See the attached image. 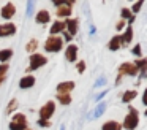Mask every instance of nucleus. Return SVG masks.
Instances as JSON below:
<instances>
[{
    "label": "nucleus",
    "instance_id": "3",
    "mask_svg": "<svg viewBox=\"0 0 147 130\" xmlns=\"http://www.w3.org/2000/svg\"><path fill=\"white\" fill-rule=\"evenodd\" d=\"M46 62H48V59H46L43 54H32L30 56V67L27 68V73L33 71V70L40 68V67L46 65Z\"/></svg>",
    "mask_w": 147,
    "mask_h": 130
},
{
    "label": "nucleus",
    "instance_id": "1",
    "mask_svg": "<svg viewBox=\"0 0 147 130\" xmlns=\"http://www.w3.org/2000/svg\"><path fill=\"white\" fill-rule=\"evenodd\" d=\"M138 124H139V117H138V110L133 106H130V114H128L127 117H125L123 124H122V127H125L127 130H133L138 127Z\"/></svg>",
    "mask_w": 147,
    "mask_h": 130
},
{
    "label": "nucleus",
    "instance_id": "39",
    "mask_svg": "<svg viewBox=\"0 0 147 130\" xmlns=\"http://www.w3.org/2000/svg\"><path fill=\"white\" fill-rule=\"evenodd\" d=\"M146 114H147V110H146Z\"/></svg>",
    "mask_w": 147,
    "mask_h": 130
},
{
    "label": "nucleus",
    "instance_id": "38",
    "mask_svg": "<svg viewBox=\"0 0 147 130\" xmlns=\"http://www.w3.org/2000/svg\"><path fill=\"white\" fill-rule=\"evenodd\" d=\"M60 130H65V127H60Z\"/></svg>",
    "mask_w": 147,
    "mask_h": 130
},
{
    "label": "nucleus",
    "instance_id": "23",
    "mask_svg": "<svg viewBox=\"0 0 147 130\" xmlns=\"http://www.w3.org/2000/svg\"><path fill=\"white\" fill-rule=\"evenodd\" d=\"M134 67H136V68H141L142 71H146V70H147V59L136 60V62H134Z\"/></svg>",
    "mask_w": 147,
    "mask_h": 130
},
{
    "label": "nucleus",
    "instance_id": "32",
    "mask_svg": "<svg viewBox=\"0 0 147 130\" xmlns=\"http://www.w3.org/2000/svg\"><path fill=\"white\" fill-rule=\"evenodd\" d=\"M141 6H142V2H139V3H134L133 5V13H138L141 10Z\"/></svg>",
    "mask_w": 147,
    "mask_h": 130
},
{
    "label": "nucleus",
    "instance_id": "35",
    "mask_svg": "<svg viewBox=\"0 0 147 130\" xmlns=\"http://www.w3.org/2000/svg\"><path fill=\"white\" fill-rule=\"evenodd\" d=\"M63 37H65V40H67V41H71V40H73V37H71L68 32H65V30H63Z\"/></svg>",
    "mask_w": 147,
    "mask_h": 130
},
{
    "label": "nucleus",
    "instance_id": "30",
    "mask_svg": "<svg viewBox=\"0 0 147 130\" xmlns=\"http://www.w3.org/2000/svg\"><path fill=\"white\" fill-rule=\"evenodd\" d=\"M131 52H133L134 56L139 57V56H141V44H136V46H134L133 49H131Z\"/></svg>",
    "mask_w": 147,
    "mask_h": 130
},
{
    "label": "nucleus",
    "instance_id": "28",
    "mask_svg": "<svg viewBox=\"0 0 147 130\" xmlns=\"http://www.w3.org/2000/svg\"><path fill=\"white\" fill-rule=\"evenodd\" d=\"M33 8H35V2H33V0L27 2V16H32L33 14Z\"/></svg>",
    "mask_w": 147,
    "mask_h": 130
},
{
    "label": "nucleus",
    "instance_id": "37",
    "mask_svg": "<svg viewBox=\"0 0 147 130\" xmlns=\"http://www.w3.org/2000/svg\"><path fill=\"white\" fill-rule=\"evenodd\" d=\"M105 81H106V79H105V78H100V79H98V81H96V82H95V86H101V84H105Z\"/></svg>",
    "mask_w": 147,
    "mask_h": 130
},
{
    "label": "nucleus",
    "instance_id": "4",
    "mask_svg": "<svg viewBox=\"0 0 147 130\" xmlns=\"http://www.w3.org/2000/svg\"><path fill=\"white\" fill-rule=\"evenodd\" d=\"M54 111H55V103L54 101H48V103L40 110V117H41L43 120H48L49 117L54 114Z\"/></svg>",
    "mask_w": 147,
    "mask_h": 130
},
{
    "label": "nucleus",
    "instance_id": "21",
    "mask_svg": "<svg viewBox=\"0 0 147 130\" xmlns=\"http://www.w3.org/2000/svg\"><path fill=\"white\" fill-rule=\"evenodd\" d=\"M11 122H16V124H27V119H26V116L24 114H21V113H16L13 116V120Z\"/></svg>",
    "mask_w": 147,
    "mask_h": 130
},
{
    "label": "nucleus",
    "instance_id": "29",
    "mask_svg": "<svg viewBox=\"0 0 147 130\" xmlns=\"http://www.w3.org/2000/svg\"><path fill=\"white\" fill-rule=\"evenodd\" d=\"M16 106H18V101H16V100H11V103H10V105H8V108H7V113H8V114H10V113H11V111H13V110H14V108H16Z\"/></svg>",
    "mask_w": 147,
    "mask_h": 130
},
{
    "label": "nucleus",
    "instance_id": "26",
    "mask_svg": "<svg viewBox=\"0 0 147 130\" xmlns=\"http://www.w3.org/2000/svg\"><path fill=\"white\" fill-rule=\"evenodd\" d=\"M105 110H106V103H101V105H100V106L95 110V113H93V117L101 116V114H103V111H105Z\"/></svg>",
    "mask_w": 147,
    "mask_h": 130
},
{
    "label": "nucleus",
    "instance_id": "12",
    "mask_svg": "<svg viewBox=\"0 0 147 130\" xmlns=\"http://www.w3.org/2000/svg\"><path fill=\"white\" fill-rule=\"evenodd\" d=\"M57 14L60 16V18H68V16L71 14V3L65 2L63 5H60L57 10Z\"/></svg>",
    "mask_w": 147,
    "mask_h": 130
},
{
    "label": "nucleus",
    "instance_id": "7",
    "mask_svg": "<svg viewBox=\"0 0 147 130\" xmlns=\"http://www.w3.org/2000/svg\"><path fill=\"white\" fill-rule=\"evenodd\" d=\"M63 24H65V29H68V33H70L71 37L78 33V24H79L78 19H67Z\"/></svg>",
    "mask_w": 147,
    "mask_h": 130
},
{
    "label": "nucleus",
    "instance_id": "36",
    "mask_svg": "<svg viewBox=\"0 0 147 130\" xmlns=\"http://www.w3.org/2000/svg\"><path fill=\"white\" fill-rule=\"evenodd\" d=\"M142 103L147 106V89L144 91V95H142Z\"/></svg>",
    "mask_w": 147,
    "mask_h": 130
},
{
    "label": "nucleus",
    "instance_id": "24",
    "mask_svg": "<svg viewBox=\"0 0 147 130\" xmlns=\"http://www.w3.org/2000/svg\"><path fill=\"white\" fill-rule=\"evenodd\" d=\"M10 130H27V124H16V122H11V124H10Z\"/></svg>",
    "mask_w": 147,
    "mask_h": 130
},
{
    "label": "nucleus",
    "instance_id": "27",
    "mask_svg": "<svg viewBox=\"0 0 147 130\" xmlns=\"http://www.w3.org/2000/svg\"><path fill=\"white\" fill-rule=\"evenodd\" d=\"M36 46H38V41H36V40H32L30 43H27L26 49L30 52V51H35V49H36Z\"/></svg>",
    "mask_w": 147,
    "mask_h": 130
},
{
    "label": "nucleus",
    "instance_id": "15",
    "mask_svg": "<svg viewBox=\"0 0 147 130\" xmlns=\"http://www.w3.org/2000/svg\"><path fill=\"white\" fill-rule=\"evenodd\" d=\"M63 30H65V24H63V22L55 21L54 24H52V27H51V35H57L59 32H63Z\"/></svg>",
    "mask_w": 147,
    "mask_h": 130
},
{
    "label": "nucleus",
    "instance_id": "34",
    "mask_svg": "<svg viewBox=\"0 0 147 130\" xmlns=\"http://www.w3.org/2000/svg\"><path fill=\"white\" fill-rule=\"evenodd\" d=\"M123 27H125V21L122 19V21H119V22H117V25H115V29H117V30H122Z\"/></svg>",
    "mask_w": 147,
    "mask_h": 130
},
{
    "label": "nucleus",
    "instance_id": "40",
    "mask_svg": "<svg viewBox=\"0 0 147 130\" xmlns=\"http://www.w3.org/2000/svg\"><path fill=\"white\" fill-rule=\"evenodd\" d=\"M27 130H30V129H27Z\"/></svg>",
    "mask_w": 147,
    "mask_h": 130
},
{
    "label": "nucleus",
    "instance_id": "31",
    "mask_svg": "<svg viewBox=\"0 0 147 130\" xmlns=\"http://www.w3.org/2000/svg\"><path fill=\"white\" fill-rule=\"evenodd\" d=\"M38 125H40V127H45V129H48V127H51V124H49V120L40 119V120H38Z\"/></svg>",
    "mask_w": 147,
    "mask_h": 130
},
{
    "label": "nucleus",
    "instance_id": "20",
    "mask_svg": "<svg viewBox=\"0 0 147 130\" xmlns=\"http://www.w3.org/2000/svg\"><path fill=\"white\" fill-rule=\"evenodd\" d=\"M57 100L62 105H68L71 101V97H70V94H57Z\"/></svg>",
    "mask_w": 147,
    "mask_h": 130
},
{
    "label": "nucleus",
    "instance_id": "18",
    "mask_svg": "<svg viewBox=\"0 0 147 130\" xmlns=\"http://www.w3.org/2000/svg\"><path fill=\"white\" fill-rule=\"evenodd\" d=\"M13 57V51L11 49H2L0 51V62H7Z\"/></svg>",
    "mask_w": 147,
    "mask_h": 130
},
{
    "label": "nucleus",
    "instance_id": "8",
    "mask_svg": "<svg viewBox=\"0 0 147 130\" xmlns=\"http://www.w3.org/2000/svg\"><path fill=\"white\" fill-rule=\"evenodd\" d=\"M73 89H74L73 81H65L57 86V94H70V91H73Z\"/></svg>",
    "mask_w": 147,
    "mask_h": 130
},
{
    "label": "nucleus",
    "instance_id": "10",
    "mask_svg": "<svg viewBox=\"0 0 147 130\" xmlns=\"http://www.w3.org/2000/svg\"><path fill=\"white\" fill-rule=\"evenodd\" d=\"M65 57H67L68 62H74L78 57V46L76 44H70L67 48V52H65Z\"/></svg>",
    "mask_w": 147,
    "mask_h": 130
},
{
    "label": "nucleus",
    "instance_id": "33",
    "mask_svg": "<svg viewBox=\"0 0 147 130\" xmlns=\"http://www.w3.org/2000/svg\"><path fill=\"white\" fill-rule=\"evenodd\" d=\"M84 70H86V63H84V62H79V63H78V71L82 73Z\"/></svg>",
    "mask_w": 147,
    "mask_h": 130
},
{
    "label": "nucleus",
    "instance_id": "16",
    "mask_svg": "<svg viewBox=\"0 0 147 130\" xmlns=\"http://www.w3.org/2000/svg\"><path fill=\"white\" fill-rule=\"evenodd\" d=\"M101 130H122V125L119 122H115V120H109V122H106L101 127Z\"/></svg>",
    "mask_w": 147,
    "mask_h": 130
},
{
    "label": "nucleus",
    "instance_id": "17",
    "mask_svg": "<svg viewBox=\"0 0 147 130\" xmlns=\"http://www.w3.org/2000/svg\"><path fill=\"white\" fill-rule=\"evenodd\" d=\"M108 46H109V49H111V51H117L119 48L122 46L120 37H112V40L109 41V44H108Z\"/></svg>",
    "mask_w": 147,
    "mask_h": 130
},
{
    "label": "nucleus",
    "instance_id": "6",
    "mask_svg": "<svg viewBox=\"0 0 147 130\" xmlns=\"http://www.w3.org/2000/svg\"><path fill=\"white\" fill-rule=\"evenodd\" d=\"M119 71H120V76L123 75H136V71H138V68L134 67V63H130V62H127V63H122L120 65V68H119Z\"/></svg>",
    "mask_w": 147,
    "mask_h": 130
},
{
    "label": "nucleus",
    "instance_id": "2",
    "mask_svg": "<svg viewBox=\"0 0 147 130\" xmlns=\"http://www.w3.org/2000/svg\"><path fill=\"white\" fill-rule=\"evenodd\" d=\"M62 46H63V41H62V38H59L57 35H51L45 43V49L48 51V52H59V51L62 49Z\"/></svg>",
    "mask_w": 147,
    "mask_h": 130
},
{
    "label": "nucleus",
    "instance_id": "5",
    "mask_svg": "<svg viewBox=\"0 0 147 130\" xmlns=\"http://www.w3.org/2000/svg\"><path fill=\"white\" fill-rule=\"evenodd\" d=\"M16 33V25L8 22V24H2L0 25V37H10V35Z\"/></svg>",
    "mask_w": 147,
    "mask_h": 130
},
{
    "label": "nucleus",
    "instance_id": "22",
    "mask_svg": "<svg viewBox=\"0 0 147 130\" xmlns=\"http://www.w3.org/2000/svg\"><path fill=\"white\" fill-rule=\"evenodd\" d=\"M122 18L128 19V21H130V24H131V22H133V19H134V16L131 14V11L128 8H123V10H122Z\"/></svg>",
    "mask_w": 147,
    "mask_h": 130
},
{
    "label": "nucleus",
    "instance_id": "9",
    "mask_svg": "<svg viewBox=\"0 0 147 130\" xmlns=\"http://www.w3.org/2000/svg\"><path fill=\"white\" fill-rule=\"evenodd\" d=\"M16 13V8H14L13 3H7V5L2 8V18L3 19H11Z\"/></svg>",
    "mask_w": 147,
    "mask_h": 130
},
{
    "label": "nucleus",
    "instance_id": "14",
    "mask_svg": "<svg viewBox=\"0 0 147 130\" xmlns=\"http://www.w3.org/2000/svg\"><path fill=\"white\" fill-rule=\"evenodd\" d=\"M131 38H133V29H131V25H128L127 30H125V33L120 37L122 44H128V43L131 41Z\"/></svg>",
    "mask_w": 147,
    "mask_h": 130
},
{
    "label": "nucleus",
    "instance_id": "19",
    "mask_svg": "<svg viewBox=\"0 0 147 130\" xmlns=\"http://www.w3.org/2000/svg\"><path fill=\"white\" fill-rule=\"evenodd\" d=\"M136 95H138L136 91H128V92H125V94H123V97H122V101H123V103H130V101L133 100Z\"/></svg>",
    "mask_w": 147,
    "mask_h": 130
},
{
    "label": "nucleus",
    "instance_id": "25",
    "mask_svg": "<svg viewBox=\"0 0 147 130\" xmlns=\"http://www.w3.org/2000/svg\"><path fill=\"white\" fill-rule=\"evenodd\" d=\"M8 70V63H2L0 65V84H2V81L5 79V73H7Z\"/></svg>",
    "mask_w": 147,
    "mask_h": 130
},
{
    "label": "nucleus",
    "instance_id": "11",
    "mask_svg": "<svg viewBox=\"0 0 147 130\" xmlns=\"http://www.w3.org/2000/svg\"><path fill=\"white\" fill-rule=\"evenodd\" d=\"M36 22L38 24H48L49 21H51V16H49V11L48 10H41V11L36 13Z\"/></svg>",
    "mask_w": 147,
    "mask_h": 130
},
{
    "label": "nucleus",
    "instance_id": "13",
    "mask_svg": "<svg viewBox=\"0 0 147 130\" xmlns=\"http://www.w3.org/2000/svg\"><path fill=\"white\" fill-rule=\"evenodd\" d=\"M35 84V76H24L22 79L19 81V87L21 89H30L32 86Z\"/></svg>",
    "mask_w": 147,
    "mask_h": 130
}]
</instances>
